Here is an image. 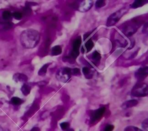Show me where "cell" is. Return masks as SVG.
I'll use <instances>...</instances> for the list:
<instances>
[{
  "label": "cell",
  "instance_id": "obj_32",
  "mask_svg": "<svg viewBox=\"0 0 148 131\" xmlns=\"http://www.w3.org/2000/svg\"><path fill=\"white\" fill-rule=\"evenodd\" d=\"M40 129L38 127H34L32 128L30 131H40Z\"/></svg>",
  "mask_w": 148,
  "mask_h": 131
},
{
  "label": "cell",
  "instance_id": "obj_6",
  "mask_svg": "<svg viewBox=\"0 0 148 131\" xmlns=\"http://www.w3.org/2000/svg\"><path fill=\"white\" fill-rule=\"evenodd\" d=\"M105 111V108L104 107H100L98 109L94 111L92 113L90 117V122L91 123H94L100 120L103 114H104Z\"/></svg>",
  "mask_w": 148,
  "mask_h": 131
},
{
  "label": "cell",
  "instance_id": "obj_34",
  "mask_svg": "<svg viewBox=\"0 0 148 131\" xmlns=\"http://www.w3.org/2000/svg\"><path fill=\"white\" fill-rule=\"evenodd\" d=\"M66 131H74V130L73 129H69L68 130H66Z\"/></svg>",
  "mask_w": 148,
  "mask_h": 131
},
{
  "label": "cell",
  "instance_id": "obj_27",
  "mask_svg": "<svg viewBox=\"0 0 148 131\" xmlns=\"http://www.w3.org/2000/svg\"><path fill=\"white\" fill-rule=\"evenodd\" d=\"M23 13L25 15H29L31 13V8L29 6H25V7H24L23 8Z\"/></svg>",
  "mask_w": 148,
  "mask_h": 131
},
{
  "label": "cell",
  "instance_id": "obj_16",
  "mask_svg": "<svg viewBox=\"0 0 148 131\" xmlns=\"http://www.w3.org/2000/svg\"><path fill=\"white\" fill-rule=\"evenodd\" d=\"M21 92L22 93L25 95V96H27L28 95L29 93H30V91H31V87L29 85H28V84H24L21 88Z\"/></svg>",
  "mask_w": 148,
  "mask_h": 131
},
{
  "label": "cell",
  "instance_id": "obj_13",
  "mask_svg": "<svg viewBox=\"0 0 148 131\" xmlns=\"http://www.w3.org/2000/svg\"><path fill=\"white\" fill-rule=\"evenodd\" d=\"M62 53V48L60 46L57 45L52 47L51 48V55L53 56L58 55Z\"/></svg>",
  "mask_w": 148,
  "mask_h": 131
},
{
  "label": "cell",
  "instance_id": "obj_24",
  "mask_svg": "<svg viewBox=\"0 0 148 131\" xmlns=\"http://www.w3.org/2000/svg\"><path fill=\"white\" fill-rule=\"evenodd\" d=\"M12 16L16 20H20L22 18L23 14L19 12H14L12 14Z\"/></svg>",
  "mask_w": 148,
  "mask_h": 131
},
{
  "label": "cell",
  "instance_id": "obj_12",
  "mask_svg": "<svg viewBox=\"0 0 148 131\" xmlns=\"http://www.w3.org/2000/svg\"><path fill=\"white\" fill-rule=\"evenodd\" d=\"M101 54L97 51H95L92 55H91V61L93 62L94 64H95L96 66L98 65L99 63L100 62V60H101Z\"/></svg>",
  "mask_w": 148,
  "mask_h": 131
},
{
  "label": "cell",
  "instance_id": "obj_18",
  "mask_svg": "<svg viewBox=\"0 0 148 131\" xmlns=\"http://www.w3.org/2000/svg\"><path fill=\"white\" fill-rule=\"evenodd\" d=\"M83 73L87 78H91L92 77V73L88 67H84L82 69Z\"/></svg>",
  "mask_w": 148,
  "mask_h": 131
},
{
  "label": "cell",
  "instance_id": "obj_26",
  "mask_svg": "<svg viewBox=\"0 0 148 131\" xmlns=\"http://www.w3.org/2000/svg\"><path fill=\"white\" fill-rule=\"evenodd\" d=\"M142 127L145 131L148 130V119H145L142 123Z\"/></svg>",
  "mask_w": 148,
  "mask_h": 131
},
{
  "label": "cell",
  "instance_id": "obj_17",
  "mask_svg": "<svg viewBox=\"0 0 148 131\" xmlns=\"http://www.w3.org/2000/svg\"><path fill=\"white\" fill-rule=\"evenodd\" d=\"M50 65V63H47L45 65H43L41 68L40 69H39V72H38V75L39 76H45L47 72V68L49 67V66Z\"/></svg>",
  "mask_w": 148,
  "mask_h": 131
},
{
  "label": "cell",
  "instance_id": "obj_2",
  "mask_svg": "<svg viewBox=\"0 0 148 131\" xmlns=\"http://www.w3.org/2000/svg\"><path fill=\"white\" fill-rule=\"evenodd\" d=\"M128 9L125 8H123L121 9L118 10L117 11L111 14L107 19L106 21V26L110 27L115 25L121 18V17L127 13Z\"/></svg>",
  "mask_w": 148,
  "mask_h": 131
},
{
  "label": "cell",
  "instance_id": "obj_19",
  "mask_svg": "<svg viewBox=\"0 0 148 131\" xmlns=\"http://www.w3.org/2000/svg\"><path fill=\"white\" fill-rule=\"evenodd\" d=\"M23 100L18 97H13L10 99V103L12 104L16 105V106L20 105L21 103H23Z\"/></svg>",
  "mask_w": 148,
  "mask_h": 131
},
{
  "label": "cell",
  "instance_id": "obj_30",
  "mask_svg": "<svg viewBox=\"0 0 148 131\" xmlns=\"http://www.w3.org/2000/svg\"><path fill=\"white\" fill-rule=\"evenodd\" d=\"M147 23H146L145 24V25L143 26V31H142L143 33H146V32H147Z\"/></svg>",
  "mask_w": 148,
  "mask_h": 131
},
{
  "label": "cell",
  "instance_id": "obj_10",
  "mask_svg": "<svg viewBox=\"0 0 148 131\" xmlns=\"http://www.w3.org/2000/svg\"><path fill=\"white\" fill-rule=\"evenodd\" d=\"M13 79L17 82V81H20V82H26L28 80V77L27 76L23 73H15L13 76Z\"/></svg>",
  "mask_w": 148,
  "mask_h": 131
},
{
  "label": "cell",
  "instance_id": "obj_7",
  "mask_svg": "<svg viewBox=\"0 0 148 131\" xmlns=\"http://www.w3.org/2000/svg\"><path fill=\"white\" fill-rule=\"evenodd\" d=\"M82 43V39L80 36L77 37L73 43V48L71 51V56L73 58H76L79 55V47Z\"/></svg>",
  "mask_w": 148,
  "mask_h": 131
},
{
  "label": "cell",
  "instance_id": "obj_23",
  "mask_svg": "<svg viewBox=\"0 0 148 131\" xmlns=\"http://www.w3.org/2000/svg\"><path fill=\"white\" fill-rule=\"evenodd\" d=\"M60 127L64 131H66L69 129V123L67 122H63L60 123Z\"/></svg>",
  "mask_w": 148,
  "mask_h": 131
},
{
  "label": "cell",
  "instance_id": "obj_29",
  "mask_svg": "<svg viewBox=\"0 0 148 131\" xmlns=\"http://www.w3.org/2000/svg\"><path fill=\"white\" fill-rule=\"evenodd\" d=\"M79 74H80V70L78 68L71 69V74L78 75Z\"/></svg>",
  "mask_w": 148,
  "mask_h": 131
},
{
  "label": "cell",
  "instance_id": "obj_33",
  "mask_svg": "<svg viewBox=\"0 0 148 131\" xmlns=\"http://www.w3.org/2000/svg\"><path fill=\"white\" fill-rule=\"evenodd\" d=\"M0 131H9L8 129H3V128L0 127Z\"/></svg>",
  "mask_w": 148,
  "mask_h": 131
},
{
  "label": "cell",
  "instance_id": "obj_25",
  "mask_svg": "<svg viewBox=\"0 0 148 131\" xmlns=\"http://www.w3.org/2000/svg\"><path fill=\"white\" fill-rule=\"evenodd\" d=\"M106 5L105 1L103 0H98L97 1H96L95 3V7L97 8H102L103 6H104Z\"/></svg>",
  "mask_w": 148,
  "mask_h": 131
},
{
  "label": "cell",
  "instance_id": "obj_1",
  "mask_svg": "<svg viewBox=\"0 0 148 131\" xmlns=\"http://www.w3.org/2000/svg\"><path fill=\"white\" fill-rule=\"evenodd\" d=\"M40 40L38 31L34 29H27L22 32L20 35L21 45L26 48H32L36 46Z\"/></svg>",
  "mask_w": 148,
  "mask_h": 131
},
{
  "label": "cell",
  "instance_id": "obj_5",
  "mask_svg": "<svg viewBox=\"0 0 148 131\" xmlns=\"http://www.w3.org/2000/svg\"><path fill=\"white\" fill-rule=\"evenodd\" d=\"M71 69L68 67H65L60 69L57 72V78L64 83L66 82L71 77Z\"/></svg>",
  "mask_w": 148,
  "mask_h": 131
},
{
  "label": "cell",
  "instance_id": "obj_22",
  "mask_svg": "<svg viewBox=\"0 0 148 131\" xmlns=\"http://www.w3.org/2000/svg\"><path fill=\"white\" fill-rule=\"evenodd\" d=\"M124 131H143V130L136 126H128L124 129Z\"/></svg>",
  "mask_w": 148,
  "mask_h": 131
},
{
  "label": "cell",
  "instance_id": "obj_21",
  "mask_svg": "<svg viewBox=\"0 0 148 131\" xmlns=\"http://www.w3.org/2000/svg\"><path fill=\"white\" fill-rule=\"evenodd\" d=\"M2 18H3V20H8L11 18L12 13H10V12L8 11V10H5L2 13Z\"/></svg>",
  "mask_w": 148,
  "mask_h": 131
},
{
  "label": "cell",
  "instance_id": "obj_11",
  "mask_svg": "<svg viewBox=\"0 0 148 131\" xmlns=\"http://www.w3.org/2000/svg\"><path fill=\"white\" fill-rule=\"evenodd\" d=\"M138 102L135 100V99H131V100H128L127 101H125L124 102L121 106V107L124 109H126L128 108H130L134 106H135L138 104Z\"/></svg>",
  "mask_w": 148,
  "mask_h": 131
},
{
  "label": "cell",
  "instance_id": "obj_3",
  "mask_svg": "<svg viewBox=\"0 0 148 131\" xmlns=\"http://www.w3.org/2000/svg\"><path fill=\"white\" fill-rule=\"evenodd\" d=\"M132 95L136 97H143L148 94L147 85L145 83H138L132 88L131 91Z\"/></svg>",
  "mask_w": 148,
  "mask_h": 131
},
{
  "label": "cell",
  "instance_id": "obj_4",
  "mask_svg": "<svg viewBox=\"0 0 148 131\" xmlns=\"http://www.w3.org/2000/svg\"><path fill=\"white\" fill-rule=\"evenodd\" d=\"M139 27V24L136 21L130 22V23H127L123 27L122 31L127 36H131L136 32Z\"/></svg>",
  "mask_w": 148,
  "mask_h": 131
},
{
  "label": "cell",
  "instance_id": "obj_31",
  "mask_svg": "<svg viewBox=\"0 0 148 131\" xmlns=\"http://www.w3.org/2000/svg\"><path fill=\"white\" fill-rule=\"evenodd\" d=\"M91 32H92V31H91V32H87V33H85L83 36H84V38H83V40H86V38L91 33Z\"/></svg>",
  "mask_w": 148,
  "mask_h": 131
},
{
  "label": "cell",
  "instance_id": "obj_20",
  "mask_svg": "<svg viewBox=\"0 0 148 131\" xmlns=\"http://www.w3.org/2000/svg\"><path fill=\"white\" fill-rule=\"evenodd\" d=\"M93 47H94V43L91 39L88 40L87 42L85 43V47L87 49V52L90 51Z\"/></svg>",
  "mask_w": 148,
  "mask_h": 131
},
{
  "label": "cell",
  "instance_id": "obj_9",
  "mask_svg": "<svg viewBox=\"0 0 148 131\" xmlns=\"http://www.w3.org/2000/svg\"><path fill=\"white\" fill-rule=\"evenodd\" d=\"M93 5V1H81L79 3V6L77 7L78 8V10L80 12H84L89 10Z\"/></svg>",
  "mask_w": 148,
  "mask_h": 131
},
{
  "label": "cell",
  "instance_id": "obj_14",
  "mask_svg": "<svg viewBox=\"0 0 148 131\" xmlns=\"http://www.w3.org/2000/svg\"><path fill=\"white\" fill-rule=\"evenodd\" d=\"M148 1H142V0H136L131 5V6L132 8H138L139 7L142 6L143 5L146 3Z\"/></svg>",
  "mask_w": 148,
  "mask_h": 131
},
{
  "label": "cell",
  "instance_id": "obj_15",
  "mask_svg": "<svg viewBox=\"0 0 148 131\" xmlns=\"http://www.w3.org/2000/svg\"><path fill=\"white\" fill-rule=\"evenodd\" d=\"M0 27H1V29H2L8 30L12 28L13 24L9 21H5V22L0 21Z\"/></svg>",
  "mask_w": 148,
  "mask_h": 131
},
{
  "label": "cell",
  "instance_id": "obj_8",
  "mask_svg": "<svg viewBox=\"0 0 148 131\" xmlns=\"http://www.w3.org/2000/svg\"><path fill=\"white\" fill-rule=\"evenodd\" d=\"M148 74V68L147 66L141 67L138 69L135 73V76L138 81L143 80Z\"/></svg>",
  "mask_w": 148,
  "mask_h": 131
},
{
  "label": "cell",
  "instance_id": "obj_28",
  "mask_svg": "<svg viewBox=\"0 0 148 131\" xmlns=\"http://www.w3.org/2000/svg\"><path fill=\"white\" fill-rule=\"evenodd\" d=\"M113 129H114V126L113 125H107L105 126L103 131H113Z\"/></svg>",
  "mask_w": 148,
  "mask_h": 131
}]
</instances>
